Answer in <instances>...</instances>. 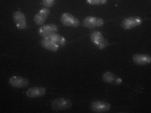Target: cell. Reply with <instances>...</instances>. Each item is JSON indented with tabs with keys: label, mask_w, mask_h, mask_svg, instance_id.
I'll use <instances>...</instances> for the list:
<instances>
[{
	"label": "cell",
	"mask_w": 151,
	"mask_h": 113,
	"mask_svg": "<svg viewBox=\"0 0 151 113\" xmlns=\"http://www.w3.org/2000/svg\"><path fill=\"white\" fill-rule=\"evenodd\" d=\"M10 84L12 86L18 88L25 87L28 85V80L23 77L14 76L9 80Z\"/></svg>",
	"instance_id": "10"
},
{
	"label": "cell",
	"mask_w": 151,
	"mask_h": 113,
	"mask_svg": "<svg viewBox=\"0 0 151 113\" xmlns=\"http://www.w3.org/2000/svg\"><path fill=\"white\" fill-rule=\"evenodd\" d=\"M72 105L71 101L68 99L58 98L54 99L51 103L52 108L55 110H61L68 109Z\"/></svg>",
	"instance_id": "2"
},
{
	"label": "cell",
	"mask_w": 151,
	"mask_h": 113,
	"mask_svg": "<svg viewBox=\"0 0 151 113\" xmlns=\"http://www.w3.org/2000/svg\"><path fill=\"white\" fill-rule=\"evenodd\" d=\"M134 62L138 65H145L151 62V57L146 54H136L133 56Z\"/></svg>",
	"instance_id": "13"
},
{
	"label": "cell",
	"mask_w": 151,
	"mask_h": 113,
	"mask_svg": "<svg viewBox=\"0 0 151 113\" xmlns=\"http://www.w3.org/2000/svg\"><path fill=\"white\" fill-rule=\"evenodd\" d=\"M13 19L16 26L20 29H24L27 26L26 21L24 14L20 11H17L13 15Z\"/></svg>",
	"instance_id": "9"
},
{
	"label": "cell",
	"mask_w": 151,
	"mask_h": 113,
	"mask_svg": "<svg viewBox=\"0 0 151 113\" xmlns=\"http://www.w3.org/2000/svg\"><path fill=\"white\" fill-rule=\"evenodd\" d=\"M104 21L101 18L93 16H88L83 20L84 26L88 28H93L103 25Z\"/></svg>",
	"instance_id": "6"
},
{
	"label": "cell",
	"mask_w": 151,
	"mask_h": 113,
	"mask_svg": "<svg viewBox=\"0 0 151 113\" xmlns=\"http://www.w3.org/2000/svg\"><path fill=\"white\" fill-rule=\"evenodd\" d=\"M103 77L104 80L106 82L109 83H112L114 82L116 83L117 78L114 74L109 72L105 73Z\"/></svg>",
	"instance_id": "14"
},
{
	"label": "cell",
	"mask_w": 151,
	"mask_h": 113,
	"mask_svg": "<svg viewBox=\"0 0 151 113\" xmlns=\"http://www.w3.org/2000/svg\"><path fill=\"white\" fill-rule=\"evenodd\" d=\"M111 105L108 103L100 101H93L91 103V108L94 111L97 112H102L110 110Z\"/></svg>",
	"instance_id": "5"
},
{
	"label": "cell",
	"mask_w": 151,
	"mask_h": 113,
	"mask_svg": "<svg viewBox=\"0 0 151 113\" xmlns=\"http://www.w3.org/2000/svg\"><path fill=\"white\" fill-rule=\"evenodd\" d=\"M57 30V27L53 24L45 25L41 26L39 29L40 35L42 37H45L50 34L55 33Z\"/></svg>",
	"instance_id": "8"
},
{
	"label": "cell",
	"mask_w": 151,
	"mask_h": 113,
	"mask_svg": "<svg viewBox=\"0 0 151 113\" xmlns=\"http://www.w3.org/2000/svg\"><path fill=\"white\" fill-rule=\"evenodd\" d=\"M87 1L92 5H100L105 4L107 0H87Z\"/></svg>",
	"instance_id": "15"
},
{
	"label": "cell",
	"mask_w": 151,
	"mask_h": 113,
	"mask_svg": "<svg viewBox=\"0 0 151 113\" xmlns=\"http://www.w3.org/2000/svg\"><path fill=\"white\" fill-rule=\"evenodd\" d=\"M49 13V10L47 8L41 9L35 16L34 21L35 23L38 25L43 24L47 19Z\"/></svg>",
	"instance_id": "11"
},
{
	"label": "cell",
	"mask_w": 151,
	"mask_h": 113,
	"mask_svg": "<svg viewBox=\"0 0 151 113\" xmlns=\"http://www.w3.org/2000/svg\"><path fill=\"white\" fill-rule=\"evenodd\" d=\"M93 42L100 49L105 48L108 45L107 41L104 38L101 34L98 31H94L91 35Z\"/></svg>",
	"instance_id": "3"
},
{
	"label": "cell",
	"mask_w": 151,
	"mask_h": 113,
	"mask_svg": "<svg viewBox=\"0 0 151 113\" xmlns=\"http://www.w3.org/2000/svg\"><path fill=\"white\" fill-rule=\"evenodd\" d=\"M61 21L64 25L77 27L79 25V20L73 15L68 13H65L61 17Z\"/></svg>",
	"instance_id": "4"
},
{
	"label": "cell",
	"mask_w": 151,
	"mask_h": 113,
	"mask_svg": "<svg viewBox=\"0 0 151 113\" xmlns=\"http://www.w3.org/2000/svg\"><path fill=\"white\" fill-rule=\"evenodd\" d=\"M45 89L43 87H35L29 88L27 91V95L31 98H36L43 96L45 93Z\"/></svg>",
	"instance_id": "12"
},
{
	"label": "cell",
	"mask_w": 151,
	"mask_h": 113,
	"mask_svg": "<svg viewBox=\"0 0 151 113\" xmlns=\"http://www.w3.org/2000/svg\"><path fill=\"white\" fill-rule=\"evenodd\" d=\"M142 20L139 17H131L125 19L122 21V25L126 29H130L140 25Z\"/></svg>",
	"instance_id": "7"
},
{
	"label": "cell",
	"mask_w": 151,
	"mask_h": 113,
	"mask_svg": "<svg viewBox=\"0 0 151 113\" xmlns=\"http://www.w3.org/2000/svg\"><path fill=\"white\" fill-rule=\"evenodd\" d=\"M65 39L60 35L54 33L44 37L41 41L42 46L48 50L56 51L65 44Z\"/></svg>",
	"instance_id": "1"
},
{
	"label": "cell",
	"mask_w": 151,
	"mask_h": 113,
	"mask_svg": "<svg viewBox=\"0 0 151 113\" xmlns=\"http://www.w3.org/2000/svg\"><path fill=\"white\" fill-rule=\"evenodd\" d=\"M55 0H43L42 4L45 7H51L53 4Z\"/></svg>",
	"instance_id": "16"
}]
</instances>
